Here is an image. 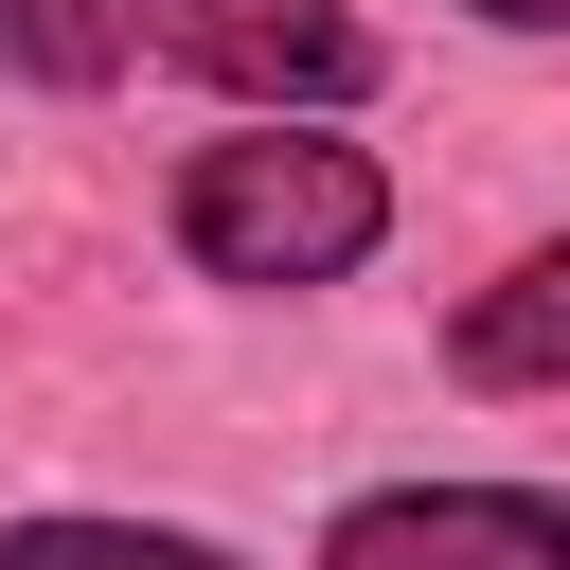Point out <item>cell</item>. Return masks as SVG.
Instances as JSON below:
<instances>
[{"label": "cell", "mask_w": 570, "mask_h": 570, "mask_svg": "<svg viewBox=\"0 0 570 570\" xmlns=\"http://www.w3.org/2000/svg\"><path fill=\"white\" fill-rule=\"evenodd\" d=\"M125 53H142V18H125V0H0V89H36V107L125 89Z\"/></svg>", "instance_id": "obj_6"}, {"label": "cell", "mask_w": 570, "mask_h": 570, "mask_svg": "<svg viewBox=\"0 0 570 570\" xmlns=\"http://www.w3.org/2000/svg\"><path fill=\"white\" fill-rule=\"evenodd\" d=\"M0 570H267V552H232V534H196V517H107V499H36V517H0Z\"/></svg>", "instance_id": "obj_5"}, {"label": "cell", "mask_w": 570, "mask_h": 570, "mask_svg": "<svg viewBox=\"0 0 570 570\" xmlns=\"http://www.w3.org/2000/svg\"><path fill=\"white\" fill-rule=\"evenodd\" d=\"M142 18V53L160 71H196V89H232V107H374L392 89V36L356 18V0H125Z\"/></svg>", "instance_id": "obj_2"}, {"label": "cell", "mask_w": 570, "mask_h": 570, "mask_svg": "<svg viewBox=\"0 0 570 570\" xmlns=\"http://www.w3.org/2000/svg\"><path fill=\"white\" fill-rule=\"evenodd\" d=\"M445 374L463 392H570V232H534V249H499L463 303H445Z\"/></svg>", "instance_id": "obj_4"}, {"label": "cell", "mask_w": 570, "mask_h": 570, "mask_svg": "<svg viewBox=\"0 0 570 570\" xmlns=\"http://www.w3.org/2000/svg\"><path fill=\"white\" fill-rule=\"evenodd\" d=\"M445 18H481V36H570V0H445Z\"/></svg>", "instance_id": "obj_7"}, {"label": "cell", "mask_w": 570, "mask_h": 570, "mask_svg": "<svg viewBox=\"0 0 570 570\" xmlns=\"http://www.w3.org/2000/svg\"><path fill=\"white\" fill-rule=\"evenodd\" d=\"M160 249L232 303H321L392 249V160L338 107H232L214 142H178L160 178Z\"/></svg>", "instance_id": "obj_1"}, {"label": "cell", "mask_w": 570, "mask_h": 570, "mask_svg": "<svg viewBox=\"0 0 570 570\" xmlns=\"http://www.w3.org/2000/svg\"><path fill=\"white\" fill-rule=\"evenodd\" d=\"M303 570H570V481H356Z\"/></svg>", "instance_id": "obj_3"}]
</instances>
